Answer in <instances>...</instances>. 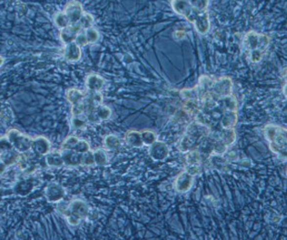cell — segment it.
I'll return each instance as SVG.
<instances>
[{
	"label": "cell",
	"mask_w": 287,
	"mask_h": 240,
	"mask_svg": "<svg viewBox=\"0 0 287 240\" xmlns=\"http://www.w3.org/2000/svg\"><path fill=\"white\" fill-rule=\"evenodd\" d=\"M32 150L40 156H46L50 152L51 144L44 136H38L33 139Z\"/></svg>",
	"instance_id": "obj_15"
},
{
	"label": "cell",
	"mask_w": 287,
	"mask_h": 240,
	"mask_svg": "<svg viewBox=\"0 0 287 240\" xmlns=\"http://www.w3.org/2000/svg\"><path fill=\"white\" fill-rule=\"evenodd\" d=\"M169 154V149L166 143L156 141L149 148V155L155 161L165 160Z\"/></svg>",
	"instance_id": "obj_12"
},
{
	"label": "cell",
	"mask_w": 287,
	"mask_h": 240,
	"mask_svg": "<svg viewBox=\"0 0 287 240\" xmlns=\"http://www.w3.org/2000/svg\"><path fill=\"white\" fill-rule=\"evenodd\" d=\"M141 134H142V139L145 146L150 147L153 145L154 143L157 141L155 133L151 130H144L141 132Z\"/></svg>",
	"instance_id": "obj_25"
},
{
	"label": "cell",
	"mask_w": 287,
	"mask_h": 240,
	"mask_svg": "<svg viewBox=\"0 0 287 240\" xmlns=\"http://www.w3.org/2000/svg\"><path fill=\"white\" fill-rule=\"evenodd\" d=\"M180 97L185 114L209 132L208 141L198 150L204 162L223 155L236 140L238 103L232 79L201 76L196 87L180 91Z\"/></svg>",
	"instance_id": "obj_1"
},
{
	"label": "cell",
	"mask_w": 287,
	"mask_h": 240,
	"mask_svg": "<svg viewBox=\"0 0 287 240\" xmlns=\"http://www.w3.org/2000/svg\"><path fill=\"white\" fill-rule=\"evenodd\" d=\"M74 150L77 151V153H79V154H85V153L90 151L89 144L86 140H79L76 145V147L74 148Z\"/></svg>",
	"instance_id": "obj_33"
},
{
	"label": "cell",
	"mask_w": 287,
	"mask_h": 240,
	"mask_svg": "<svg viewBox=\"0 0 287 240\" xmlns=\"http://www.w3.org/2000/svg\"><path fill=\"white\" fill-rule=\"evenodd\" d=\"M263 132L270 150L282 161H287V129L275 124H267Z\"/></svg>",
	"instance_id": "obj_3"
},
{
	"label": "cell",
	"mask_w": 287,
	"mask_h": 240,
	"mask_svg": "<svg viewBox=\"0 0 287 240\" xmlns=\"http://www.w3.org/2000/svg\"><path fill=\"white\" fill-rule=\"evenodd\" d=\"M94 22H95V20L91 14L85 13L79 21V25L82 26L84 30H88L94 25Z\"/></svg>",
	"instance_id": "obj_29"
},
{
	"label": "cell",
	"mask_w": 287,
	"mask_h": 240,
	"mask_svg": "<svg viewBox=\"0 0 287 240\" xmlns=\"http://www.w3.org/2000/svg\"><path fill=\"white\" fill-rule=\"evenodd\" d=\"M65 14L70 20V24H77L83 17V7L78 1H70L65 7Z\"/></svg>",
	"instance_id": "obj_8"
},
{
	"label": "cell",
	"mask_w": 287,
	"mask_h": 240,
	"mask_svg": "<svg viewBox=\"0 0 287 240\" xmlns=\"http://www.w3.org/2000/svg\"><path fill=\"white\" fill-rule=\"evenodd\" d=\"M75 42H76L77 45H79L80 47H83L85 45H88V38H87L86 31H81V32L79 33Z\"/></svg>",
	"instance_id": "obj_35"
},
{
	"label": "cell",
	"mask_w": 287,
	"mask_h": 240,
	"mask_svg": "<svg viewBox=\"0 0 287 240\" xmlns=\"http://www.w3.org/2000/svg\"><path fill=\"white\" fill-rule=\"evenodd\" d=\"M71 113H72V116L85 115L86 114V106L84 104V102L72 106Z\"/></svg>",
	"instance_id": "obj_34"
},
{
	"label": "cell",
	"mask_w": 287,
	"mask_h": 240,
	"mask_svg": "<svg viewBox=\"0 0 287 240\" xmlns=\"http://www.w3.org/2000/svg\"><path fill=\"white\" fill-rule=\"evenodd\" d=\"M6 136L9 142L12 144L14 149L20 154H24L32 150V138L21 133L19 130L15 129L9 130L7 131Z\"/></svg>",
	"instance_id": "obj_6"
},
{
	"label": "cell",
	"mask_w": 287,
	"mask_h": 240,
	"mask_svg": "<svg viewBox=\"0 0 287 240\" xmlns=\"http://www.w3.org/2000/svg\"></svg>",
	"instance_id": "obj_38"
},
{
	"label": "cell",
	"mask_w": 287,
	"mask_h": 240,
	"mask_svg": "<svg viewBox=\"0 0 287 240\" xmlns=\"http://www.w3.org/2000/svg\"><path fill=\"white\" fill-rule=\"evenodd\" d=\"M84 104L86 106V112L95 110L96 108L103 103V96L100 92L88 91L85 94Z\"/></svg>",
	"instance_id": "obj_13"
},
{
	"label": "cell",
	"mask_w": 287,
	"mask_h": 240,
	"mask_svg": "<svg viewBox=\"0 0 287 240\" xmlns=\"http://www.w3.org/2000/svg\"><path fill=\"white\" fill-rule=\"evenodd\" d=\"M194 175L189 174L187 171H182L175 181V188L178 193H186L190 190L194 182Z\"/></svg>",
	"instance_id": "obj_10"
},
{
	"label": "cell",
	"mask_w": 287,
	"mask_h": 240,
	"mask_svg": "<svg viewBox=\"0 0 287 240\" xmlns=\"http://www.w3.org/2000/svg\"><path fill=\"white\" fill-rule=\"evenodd\" d=\"M38 184L39 182L34 177L21 178L14 185V193L20 196H26L29 195L38 187Z\"/></svg>",
	"instance_id": "obj_7"
},
{
	"label": "cell",
	"mask_w": 287,
	"mask_h": 240,
	"mask_svg": "<svg viewBox=\"0 0 287 240\" xmlns=\"http://www.w3.org/2000/svg\"><path fill=\"white\" fill-rule=\"evenodd\" d=\"M283 93L285 97L287 98V69L284 73V87H283Z\"/></svg>",
	"instance_id": "obj_37"
},
{
	"label": "cell",
	"mask_w": 287,
	"mask_h": 240,
	"mask_svg": "<svg viewBox=\"0 0 287 240\" xmlns=\"http://www.w3.org/2000/svg\"><path fill=\"white\" fill-rule=\"evenodd\" d=\"M59 212L64 215L66 220L71 226H77L83 219H87L90 209L86 202L80 199L71 201L66 208H58Z\"/></svg>",
	"instance_id": "obj_5"
},
{
	"label": "cell",
	"mask_w": 287,
	"mask_h": 240,
	"mask_svg": "<svg viewBox=\"0 0 287 240\" xmlns=\"http://www.w3.org/2000/svg\"><path fill=\"white\" fill-rule=\"evenodd\" d=\"M54 21H55V24L59 28H61V30L71 25L70 20L67 18V16L65 14V12H58L56 14L54 17Z\"/></svg>",
	"instance_id": "obj_24"
},
{
	"label": "cell",
	"mask_w": 287,
	"mask_h": 240,
	"mask_svg": "<svg viewBox=\"0 0 287 240\" xmlns=\"http://www.w3.org/2000/svg\"><path fill=\"white\" fill-rule=\"evenodd\" d=\"M78 141H79V139L77 138V136H68L62 144L61 150H74V148L76 147Z\"/></svg>",
	"instance_id": "obj_30"
},
{
	"label": "cell",
	"mask_w": 287,
	"mask_h": 240,
	"mask_svg": "<svg viewBox=\"0 0 287 240\" xmlns=\"http://www.w3.org/2000/svg\"><path fill=\"white\" fill-rule=\"evenodd\" d=\"M1 119L4 123H10L13 119V112L7 104H3L1 107Z\"/></svg>",
	"instance_id": "obj_26"
},
{
	"label": "cell",
	"mask_w": 287,
	"mask_h": 240,
	"mask_svg": "<svg viewBox=\"0 0 287 240\" xmlns=\"http://www.w3.org/2000/svg\"><path fill=\"white\" fill-rule=\"evenodd\" d=\"M270 45V39L267 35L255 31H249L243 36V45L252 63L261 62Z\"/></svg>",
	"instance_id": "obj_4"
},
{
	"label": "cell",
	"mask_w": 287,
	"mask_h": 240,
	"mask_svg": "<svg viewBox=\"0 0 287 240\" xmlns=\"http://www.w3.org/2000/svg\"><path fill=\"white\" fill-rule=\"evenodd\" d=\"M85 94L76 88H71L66 92V99L72 106L83 102Z\"/></svg>",
	"instance_id": "obj_22"
},
{
	"label": "cell",
	"mask_w": 287,
	"mask_h": 240,
	"mask_svg": "<svg viewBox=\"0 0 287 240\" xmlns=\"http://www.w3.org/2000/svg\"><path fill=\"white\" fill-rule=\"evenodd\" d=\"M20 156V153L15 149L1 152V163H3L6 167H9L13 164H17Z\"/></svg>",
	"instance_id": "obj_20"
},
{
	"label": "cell",
	"mask_w": 287,
	"mask_h": 240,
	"mask_svg": "<svg viewBox=\"0 0 287 240\" xmlns=\"http://www.w3.org/2000/svg\"><path fill=\"white\" fill-rule=\"evenodd\" d=\"M89 121L86 115L72 116L71 118V128L74 130H81L87 128Z\"/></svg>",
	"instance_id": "obj_21"
},
{
	"label": "cell",
	"mask_w": 287,
	"mask_h": 240,
	"mask_svg": "<svg viewBox=\"0 0 287 240\" xmlns=\"http://www.w3.org/2000/svg\"><path fill=\"white\" fill-rule=\"evenodd\" d=\"M64 164L67 167H78L82 165V154L74 150H61Z\"/></svg>",
	"instance_id": "obj_14"
},
{
	"label": "cell",
	"mask_w": 287,
	"mask_h": 240,
	"mask_svg": "<svg viewBox=\"0 0 287 240\" xmlns=\"http://www.w3.org/2000/svg\"><path fill=\"white\" fill-rule=\"evenodd\" d=\"M82 165L90 167L93 165H96V160H95V155L94 152L88 151L85 154H82Z\"/></svg>",
	"instance_id": "obj_31"
},
{
	"label": "cell",
	"mask_w": 287,
	"mask_h": 240,
	"mask_svg": "<svg viewBox=\"0 0 287 240\" xmlns=\"http://www.w3.org/2000/svg\"><path fill=\"white\" fill-rule=\"evenodd\" d=\"M88 118V121L89 123L92 124H97L99 122H101V120L99 119L98 116L96 115V109L95 110L88 111V112H86L85 114Z\"/></svg>",
	"instance_id": "obj_36"
},
{
	"label": "cell",
	"mask_w": 287,
	"mask_h": 240,
	"mask_svg": "<svg viewBox=\"0 0 287 240\" xmlns=\"http://www.w3.org/2000/svg\"><path fill=\"white\" fill-rule=\"evenodd\" d=\"M208 5V0H174L171 2L174 11L194 24L201 35H205L210 29Z\"/></svg>",
	"instance_id": "obj_2"
},
{
	"label": "cell",
	"mask_w": 287,
	"mask_h": 240,
	"mask_svg": "<svg viewBox=\"0 0 287 240\" xmlns=\"http://www.w3.org/2000/svg\"><path fill=\"white\" fill-rule=\"evenodd\" d=\"M96 113L101 121H105V120L109 119V117H111L112 111L109 107L102 104L96 108Z\"/></svg>",
	"instance_id": "obj_27"
},
{
	"label": "cell",
	"mask_w": 287,
	"mask_h": 240,
	"mask_svg": "<svg viewBox=\"0 0 287 240\" xmlns=\"http://www.w3.org/2000/svg\"><path fill=\"white\" fill-rule=\"evenodd\" d=\"M125 139L128 146L132 148H142L143 146H145L142 139V134L138 131H134V130L128 131Z\"/></svg>",
	"instance_id": "obj_19"
},
{
	"label": "cell",
	"mask_w": 287,
	"mask_h": 240,
	"mask_svg": "<svg viewBox=\"0 0 287 240\" xmlns=\"http://www.w3.org/2000/svg\"><path fill=\"white\" fill-rule=\"evenodd\" d=\"M45 198L50 203H58L64 199L66 191L62 186L58 183L52 182L45 189Z\"/></svg>",
	"instance_id": "obj_9"
},
{
	"label": "cell",
	"mask_w": 287,
	"mask_h": 240,
	"mask_svg": "<svg viewBox=\"0 0 287 240\" xmlns=\"http://www.w3.org/2000/svg\"><path fill=\"white\" fill-rule=\"evenodd\" d=\"M104 85H105L104 78L96 74H91L86 80V86L88 89L93 92H99L102 89Z\"/></svg>",
	"instance_id": "obj_17"
},
{
	"label": "cell",
	"mask_w": 287,
	"mask_h": 240,
	"mask_svg": "<svg viewBox=\"0 0 287 240\" xmlns=\"http://www.w3.org/2000/svg\"><path fill=\"white\" fill-rule=\"evenodd\" d=\"M104 147L106 150H117L121 147V141L115 135H109L104 139Z\"/></svg>",
	"instance_id": "obj_23"
},
{
	"label": "cell",
	"mask_w": 287,
	"mask_h": 240,
	"mask_svg": "<svg viewBox=\"0 0 287 240\" xmlns=\"http://www.w3.org/2000/svg\"><path fill=\"white\" fill-rule=\"evenodd\" d=\"M45 156V163L48 167L53 169H60L64 166V160L61 152L50 151Z\"/></svg>",
	"instance_id": "obj_18"
},
{
	"label": "cell",
	"mask_w": 287,
	"mask_h": 240,
	"mask_svg": "<svg viewBox=\"0 0 287 240\" xmlns=\"http://www.w3.org/2000/svg\"><path fill=\"white\" fill-rule=\"evenodd\" d=\"M94 155H95V160H96V165L97 166H106L108 164L109 161V158H108V155L106 153V151L104 150H95L94 151Z\"/></svg>",
	"instance_id": "obj_28"
},
{
	"label": "cell",
	"mask_w": 287,
	"mask_h": 240,
	"mask_svg": "<svg viewBox=\"0 0 287 240\" xmlns=\"http://www.w3.org/2000/svg\"><path fill=\"white\" fill-rule=\"evenodd\" d=\"M81 31H83V28L79 25V23L71 24L70 26L61 30L60 39L66 45H68V44L76 41L78 34Z\"/></svg>",
	"instance_id": "obj_11"
},
{
	"label": "cell",
	"mask_w": 287,
	"mask_h": 240,
	"mask_svg": "<svg viewBox=\"0 0 287 240\" xmlns=\"http://www.w3.org/2000/svg\"><path fill=\"white\" fill-rule=\"evenodd\" d=\"M64 58L68 62H77L81 59V48L76 42L66 45L64 48Z\"/></svg>",
	"instance_id": "obj_16"
},
{
	"label": "cell",
	"mask_w": 287,
	"mask_h": 240,
	"mask_svg": "<svg viewBox=\"0 0 287 240\" xmlns=\"http://www.w3.org/2000/svg\"><path fill=\"white\" fill-rule=\"evenodd\" d=\"M85 31H86V34H87V38H88V44H94L99 39V33L96 30V28L91 27L89 29L85 30Z\"/></svg>",
	"instance_id": "obj_32"
}]
</instances>
